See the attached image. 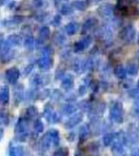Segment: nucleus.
I'll use <instances>...</instances> for the list:
<instances>
[{"instance_id": "1", "label": "nucleus", "mask_w": 139, "mask_h": 156, "mask_svg": "<svg viewBox=\"0 0 139 156\" xmlns=\"http://www.w3.org/2000/svg\"><path fill=\"white\" fill-rule=\"evenodd\" d=\"M69 155V151H67V149H62L58 151L55 152V156H68Z\"/></svg>"}]
</instances>
